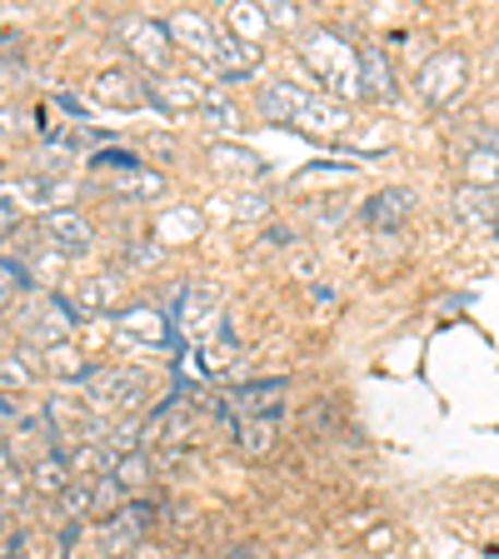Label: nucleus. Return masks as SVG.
<instances>
[{"instance_id":"f257e3e1","label":"nucleus","mask_w":499,"mask_h":559,"mask_svg":"<svg viewBox=\"0 0 499 559\" xmlns=\"http://www.w3.org/2000/svg\"><path fill=\"white\" fill-rule=\"evenodd\" d=\"M300 60L325 85H335L340 95H360V50L349 46L345 35H335V31H305Z\"/></svg>"},{"instance_id":"f03ea898","label":"nucleus","mask_w":499,"mask_h":559,"mask_svg":"<svg viewBox=\"0 0 499 559\" xmlns=\"http://www.w3.org/2000/svg\"><path fill=\"white\" fill-rule=\"evenodd\" d=\"M70 330H75V310H70V300H60L56 290L35 295L21 310V335L40 349H60L70 340Z\"/></svg>"},{"instance_id":"7ed1b4c3","label":"nucleus","mask_w":499,"mask_h":559,"mask_svg":"<svg viewBox=\"0 0 499 559\" xmlns=\"http://www.w3.org/2000/svg\"><path fill=\"white\" fill-rule=\"evenodd\" d=\"M145 390H151V374L140 370V365H116V370H100L85 380V400L95 409H126V415L140 409Z\"/></svg>"},{"instance_id":"20e7f679","label":"nucleus","mask_w":499,"mask_h":559,"mask_svg":"<svg viewBox=\"0 0 499 559\" xmlns=\"http://www.w3.org/2000/svg\"><path fill=\"white\" fill-rule=\"evenodd\" d=\"M465 75H470V66H465V56L460 50H435L425 66H419V100H430V105H450L454 95L465 91Z\"/></svg>"},{"instance_id":"39448f33","label":"nucleus","mask_w":499,"mask_h":559,"mask_svg":"<svg viewBox=\"0 0 499 559\" xmlns=\"http://www.w3.org/2000/svg\"><path fill=\"white\" fill-rule=\"evenodd\" d=\"M5 260L21 270L25 290H40V295H46V285H60V275H66V255H60L46 235H40L35 245H21V250H15V255H5Z\"/></svg>"},{"instance_id":"423d86ee","label":"nucleus","mask_w":499,"mask_h":559,"mask_svg":"<svg viewBox=\"0 0 499 559\" xmlns=\"http://www.w3.org/2000/svg\"><path fill=\"white\" fill-rule=\"evenodd\" d=\"M91 100L110 105V110H140V105H151V85L135 70H100L91 81Z\"/></svg>"},{"instance_id":"0eeeda50","label":"nucleus","mask_w":499,"mask_h":559,"mask_svg":"<svg viewBox=\"0 0 499 559\" xmlns=\"http://www.w3.org/2000/svg\"><path fill=\"white\" fill-rule=\"evenodd\" d=\"M40 235L56 245L60 255H85V250L95 245V230H91V221H85L81 210H46Z\"/></svg>"},{"instance_id":"6e6552de","label":"nucleus","mask_w":499,"mask_h":559,"mask_svg":"<svg viewBox=\"0 0 499 559\" xmlns=\"http://www.w3.org/2000/svg\"><path fill=\"white\" fill-rule=\"evenodd\" d=\"M126 46L130 56L140 60L145 70H165L170 66V31L151 15H140V21H126Z\"/></svg>"},{"instance_id":"1a4fd4ad","label":"nucleus","mask_w":499,"mask_h":559,"mask_svg":"<svg viewBox=\"0 0 499 559\" xmlns=\"http://www.w3.org/2000/svg\"><path fill=\"white\" fill-rule=\"evenodd\" d=\"M345 126H349L345 100H330V95H310V100L300 105V116H295V130L310 140H335Z\"/></svg>"},{"instance_id":"9d476101","label":"nucleus","mask_w":499,"mask_h":559,"mask_svg":"<svg viewBox=\"0 0 499 559\" xmlns=\"http://www.w3.org/2000/svg\"><path fill=\"white\" fill-rule=\"evenodd\" d=\"M151 85V105H161L165 116H180V110H200L205 105V85L190 81V75H161Z\"/></svg>"},{"instance_id":"9b49d317","label":"nucleus","mask_w":499,"mask_h":559,"mask_svg":"<svg viewBox=\"0 0 499 559\" xmlns=\"http://www.w3.org/2000/svg\"><path fill=\"white\" fill-rule=\"evenodd\" d=\"M110 320H116L120 335H130V340H145V345H170V325H165V314L155 310V305H120Z\"/></svg>"},{"instance_id":"f8f14e48","label":"nucleus","mask_w":499,"mask_h":559,"mask_svg":"<svg viewBox=\"0 0 499 559\" xmlns=\"http://www.w3.org/2000/svg\"><path fill=\"white\" fill-rule=\"evenodd\" d=\"M215 314H221V295L210 290V285H186L180 310H175V325L190 330V335H200V330L215 325Z\"/></svg>"},{"instance_id":"ddd939ff","label":"nucleus","mask_w":499,"mask_h":559,"mask_svg":"<svg viewBox=\"0 0 499 559\" xmlns=\"http://www.w3.org/2000/svg\"><path fill=\"white\" fill-rule=\"evenodd\" d=\"M409 210H415V190L409 186H390V190H380V195L365 200V215H370L375 230H395V225H405Z\"/></svg>"},{"instance_id":"4468645a","label":"nucleus","mask_w":499,"mask_h":559,"mask_svg":"<svg viewBox=\"0 0 499 559\" xmlns=\"http://www.w3.org/2000/svg\"><path fill=\"white\" fill-rule=\"evenodd\" d=\"M116 295H120V285L110 275H91V280H81V285H70V310L75 314H116L120 310Z\"/></svg>"},{"instance_id":"2eb2a0df","label":"nucleus","mask_w":499,"mask_h":559,"mask_svg":"<svg viewBox=\"0 0 499 559\" xmlns=\"http://www.w3.org/2000/svg\"><path fill=\"white\" fill-rule=\"evenodd\" d=\"M165 31H170L175 46H186L190 56H215V46H221V35H215V25L205 21V15H175V21H165Z\"/></svg>"},{"instance_id":"dca6fc26","label":"nucleus","mask_w":499,"mask_h":559,"mask_svg":"<svg viewBox=\"0 0 499 559\" xmlns=\"http://www.w3.org/2000/svg\"><path fill=\"white\" fill-rule=\"evenodd\" d=\"M305 100H310V95H305L300 85H290V81L260 85V116H265L270 126H295V116H300Z\"/></svg>"},{"instance_id":"f3484780","label":"nucleus","mask_w":499,"mask_h":559,"mask_svg":"<svg viewBox=\"0 0 499 559\" xmlns=\"http://www.w3.org/2000/svg\"><path fill=\"white\" fill-rule=\"evenodd\" d=\"M210 60L221 70V81H245V75H256V66H260V46L235 40V35H221V46H215Z\"/></svg>"},{"instance_id":"a211bd4d","label":"nucleus","mask_w":499,"mask_h":559,"mask_svg":"<svg viewBox=\"0 0 499 559\" xmlns=\"http://www.w3.org/2000/svg\"><path fill=\"white\" fill-rule=\"evenodd\" d=\"M280 400H285V380H260L235 390L230 405H240V419H275Z\"/></svg>"},{"instance_id":"6ab92c4d","label":"nucleus","mask_w":499,"mask_h":559,"mask_svg":"<svg viewBox=\"0 0 499 559\" xmlns=\"http://www.w3.org/2000/svg\"><path fill=\"white\" fill-rule=\"evenodd\" d=\"M495 215H499V200L489 195V190H460V195H454V221L460 225H470V230H495Z\"/></svg>"},{"instance_id":"aec40b11","label":"nucleus","mask_w":499,"mask_h":559,"mask_svg":"<svg viewBox=\"0 0 499 559\" xmlns=\"http://www.w3.org/2000/svg\"><path fill=\"white\" fill-rule=\"evenodd\" d=\"M360 91L365 95H380V100H390V95H395V70H390V60H384L380 46H365L360 50Z\"/></svg>"},{"instance_id":"412c9836","label":"nucleus","mask_w":499,"mask_h":559,"mask_svg":"<svg viewBox=\"0 0 499 559\" xmlns=\"http://www.w3.org/2000/svg\"><path fill=\"white\" fill-rule=\"evenodd\" d=\"M270 31V15L265 5H250V0H235L230 5V35L235 40H250V46H260Z\"/></svg>"},{"instance_id":"4be33fe9","label":"nucleus","mask_w":499,"mask_h":559,"mask_svg":"<svg viewBox=\"0 0 499 559\" xmlns=\"http://www.w3.org/2000/svg\"><path fill=\"white\" fill-rule=\"evenodd\" d=\"M465 186L470 190H499V155L489 145H475L465 155Z\"/></svg>"},{"instance_id":"5701e85b","label":"nucleus","mask_w":499,"mask_h":559,"mask_svg":"<svg viewBox=\"0 0 499 559\" xmlns=\"http://www.w3.org/2000/svg\"><path fill=\"white\" fill-rule=\"evenodd\" d=\"M31 485L40 489V495H56L60 500V489H70V465H66V454H46V460H35L31 465Z\"/></svg>"},{"instance_id":"b1692460","label":"nucleus","mask_w":499,"mask_h":559,"mask_svg":"<svg viewBox=\"0 0 499 559\" xmlns=\"http://www.w3.org/2000/svg\"><path fill=\"white\" fill-rule=\"evenodd\" d=\"M210 160L221 165V170H230V175H250V180H260V175L270 170L265 160H260L256 151H245V145H215V155Z\"/></svg>"},{"instance_id":"393cba45","label":"nucleus","mask_w":499,"mask_h":559,"mask_svg":"<svg viewBox=\"0 0 499 559\" xmlns=\"http://www.w3.org/2000/svg\"><path fill=\"white\" fill-rule=\"evenodd\" d=\"M235 440H240L245 454H270V444H275V419H240V425H235Z\"/></svg>"},{"instance_id":"a878e982","label":"nucleus","mask_w":499,"mask_h":559,"mask_svg":"<svg viewBox=\"0 0 499 559\" xmlns=\"http://www.w3.org/2000/svg\"><path fill=\"white\" fill-rule=\"evenodd\" d=\"M110 186L126 190V195H161V190H165V175H155V170H145V165H135V170L110 175Z\"/></svg>"},{"instance_id":"bb28decb","label":"nucleus","mask_w":499,"mask_h":559,"mask_svg":"<svg viewBox=\"0 0 499 559\" xmlns=\"http://www.w3.org/2000/svg\"><path fill=\"white\" fill-rule=\"evenodd\" d=\"M110 479H116V485L126 489V495H135V489L151 485V460H145V454H126V460H116Z\"/></svg>"},{"instance_id":"cd10ccee","label":"nucleus","mask_w":499,"mask_h":559,"mask_svg":"<svg viewBox=\"0 0 499 559\" xmlns=\"http://www.w3.org/2000/svg\"><path fill=\"white\" fill-rule=\"evenodd\" d=\"M200 116H205L210 126H221V130H235V126H240V110H235V105L225 100L221 91H205V105H200Z\"/></svg>"},{"instance_id":"c85d7f7f","label":"nucleus","mask_w":499,"mask_h":559,"mask_svg":"<svg viewBox=\"0 0 499 559\" xmlns=\"http://www.w3.org/2000/svg\"><path fill=\"white\" fill-rule=\"evenodd\" d=\"M91 510H95V489H91V479H85V485L60 489V514H66V520H81V514H91Z\"/></svg>"},{"instance_id":"c756f323","label":"nucleus","mask_w":499,"mask_h":559,"mask_svg":"<svg viewBox=\"0 0 499 559\" xmlns=\"http://www.w3.org/2000/svg\"><path fill=\"white\" fill-rule=\"evenodd\" d=\"M265 210H270L265 190H240L235 195V221H265Z\"/></svg>"},{"instance_id":"7c9ffc66","label":"nucleus","mask_w":499,"mask_h":559,"mask_svg":"<svg viewBox=\"0 0 499 559\" xmlns=\"http://www.w3.org/2000/svg\"><path fill=\"white\" fill-rule=\"evenodd\" d=\"M15 290H25V280H21V270H15L11 260L0 255V310L11 305V295H15Z\"/></svg>"},{"instance_id":"2f4dec72","label":"nucleus","mask_w":499,"mask_h":559,"mask_svg":"<svg viewBox=\"0 0 499 559\" xmlns=\"http://www.w3.org/2000/svg\"><path fill=\"white\" fill-rule=\"evenodd\" d=\"M70 160H75V155H70V145H46V151H40V170H46V175L70 170Z\"/></svg>"},{"instance_id":"473e14b6","label":"nucleus","mask_w":499,"mask_h":559,"mask_svg":"<svg viewBox=\"0 0 499 559\" xmlns=\"http://www.w3.org/2000/svg\"><path fill=\"white\" fill-rule=\"evenodd\" d=\"M205 360H210V370H215V374L230 370V365H235V340H225V345H210Z\"/></svg>"},{"instance_id":"72a5a7b5","label":"nucleus","mask_w":499,"mask_h":559,"mask_svg":"<svg viewBox=\"0 0 499 559\" xmlns=\"http://www.w3.org/2000/svg\"><path fill=\"white\" fill-rule=\"evenodd\" d=\"M31 374L35 370H21V360H15V355H5V360H0V384H31Z\"/></svg>"},{"instance_id":"f704fd0d","label":"nucleus","mask_w":499,"mask_h":559,"mask_svg":"<svg viewBox=\"0 0 499 559\" xmlns=\"http://www.w3.org/2000/svg\"><path fill=\"white\" fill-rule=\"evenodd\" d=\"M265 15H270V25H285V31H290V25H300V11H295V5H285V0L265 5Z\"/></svg>"},{"instance_id":"c9c22d12","label":"nucleus","mask_w":499,"mask_h":559,"mask_svg":"<svg viewBox=\"0 0 499 559\" xmlns=\"http://www.w3.org/2000/svg\"><path fill=\"white\" fill-rule=\"evenodd\" d=\"M130 265H161V260H165V250H155V245H145V250H140V245H135V250H130Z\"/></svg>"},{"instance_id":"e433bc0d","label":"nucleus","mask_w":499,"mask_h":559,"mask_svg":"<svg viewBox=\"0 0 499 559\" xmlns=\"http://www.w3.org/2000/svg\"><path fill=\"white\" fill-rule=\"evenodd\" d=\"M11 230H15V210L0 200V235H11Z\"/></svg>"},{"instance_id":"4c0bfd02","label":"nucleus","mask_w":499,"mask_h":559,"mask_svg":"<svg viewBox=\"0 0 499 559\" xmlns=\"http://www.w3.org/2000/svg\"><path fill=\"white\" fill-rule=\"evenodd\" d=\"M230 559H265V549H260V545H240V549H230Z\"/></svg>"},{"instance_id":"58836bf2","label":"nucleus","mask_w":499,"mask_h":559,"mask_svg":"<svg viewBox=\"0 0 499 559\" xmlns=\"http://www.w3.org/2000/svg\"><path fill=\"white\" fill-rule=\"evenodd\" d=\"M11 419H15V405H11L5 395H0V425H11Z\"/></svg>"},{"instance_id":"ea45409f","label":"nucleus","mask_w":499,"mask_h":559,"mask_svg":"<svg viewBox=\"0 0 499 559\" xmlns=\"http://www.w3.org/2000/svg\"><path fill=\"white\" fill-rule=\"evenodd\" d=\"M495 240H499V215H495Z\"/></svg>"}]
</instances>
